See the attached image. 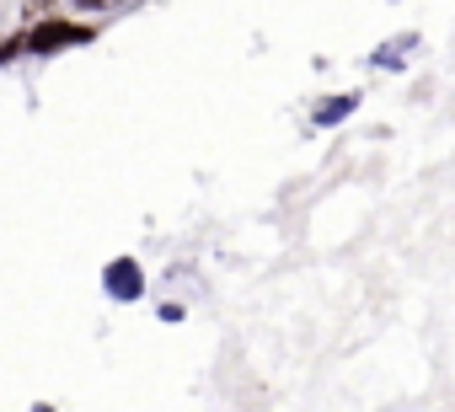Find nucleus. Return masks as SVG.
I'll use <instances>...</instances> for the list:
<instances>
[{"label": "nucleus", "mask_w": 455, "mask_h": 412, "mask_svg": "<svg viewBox=\"0 0 455 412\" xmlns=\"http://www.w3.org/2000/svg\"><path fill=\"white\" fill-rule=\"evenodd\" d=\"M28 44H33L38 54H54V49H70V44H92V28H76V22H44Z\"/></svg>", "instance_id": "f257e3e1"}, {"label": "nucleus", "mask_w": 455, "mask_h": 412, "mask_svg": "<svg viewBox=\"0 0 455 412\" xmlns=\"http://www.w3.org/2000/svg\"><path fill=\"white\" fill-rule=\"evenodd\" d=\"M108 289H113L118 300H134V295L145 289V273H140V263H129V258H118V263L108 268Z\"/></svg>", "instance_id": "f03ea898"}, {"label": "nucleus", "mask_w": 455, "mask_h": 412, "mask_svg": "<svg viewBox=\"0 0 455 412\" xmlns=\"http://www.w3.org/2000/svg\"><path fill=\"white\" fill-rule=\"evenodd\" d=\"M343 113H354V97H332V102H322V113H316V118H322V123H338Z\"/></svg>", "instance_id": "7ed1b4c3"}, {"label": "nucleus", "mask_w": 455, "mask_h": 412, "mask_svg": "<svg viewBox=\"0 0 455 412\" xmlns=\"http://www.w3.org/2000/svg\"><path fill=\"white\" fill-rule=\"evenodd\" d=\"M38 412H49V407H38Z\"/></svg>", "instance_id": "20e7f679"}]
</instances>
